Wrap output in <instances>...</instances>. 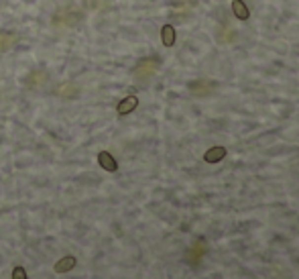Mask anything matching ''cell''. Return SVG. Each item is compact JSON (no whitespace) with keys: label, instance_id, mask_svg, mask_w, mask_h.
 I'll return each mask as SVG.
<instances>
[{"label":"cell","instance_id":"obj_4","mask_svg":"<svg viewBox=\"0 0 299 279\" xmlns=\"http://www.w3.org/2000/svg\"><path fill=\"white\" fill-rule=\"evenodd\" d=\"M224 157H226V149H224V147H212V149L206 151L204 161H206V163H218V161H222Z\"/></svg>","mask_w":299,"mask_h":279},{"label":"cell","instance_id":"obj_2","mask_svg":"<svg viewBox=\"0 0 299 279\" xmlns=\"http://www.w3.org/2000/svg\"><path fill=\"white\" fill-rule=\"evenodd\" d=\"M137 106H139V98L135 94H130V96L124 98V100H120V104H118V108H116V110H118L120 117H124V114H130Z\"/></svg>","mask_w":299,"mask_h":279},{"label":"cell","instance_id":"obj_5","mask_svg":"<svg viewBox=\"0 0 299 279\" xmlns=\"http://www.w3.org/2000/svg\"><path fill=\"white\" fill-rule=\"evenodd\" d=\"M75 267V257H72V255H68V257H61L57 263H55V273H68V271H72Z\"/></svg>","mask_w":299,"mask_h":279},{"label":"cell","instance_id":"obj_3","mask_svg":"<svg viewBox=\"0 0 299 279\" xmlns=\"http://www.w3.org/2000/svg\"><path fill=\"white\" fill-rule=\"evenodd\" d=\"M232 12H234V16L238 21H248V16H251L248 6L244 4V0H232Z\"/></svg>","mask_w":299,"mask_h":279},{"label":"cell","instance_id":"obj_1","mask_svg":"<svg viewBox=\"0 0 299 279\" xmlns=\"http://www.w3.org/2000/svg\"><path fill=\"white\" fill-rule=\"evenodd\" d=\"M98 163H100V167H102L104 171H110V173H114L116 169H118V163H116V159L108 151H100L98 153Z\"/></svg>","mask_w":299,"mask_h":279},{"label":"cell","instance_id":"obj_7","mask_svg":"<svg viewBox=\"0 0 299 279\" xmlns=\"http://www.w3.org/2000/svg\"><path fill=\"white\" fill-rule=\"evenodd\" d=\"M12 279H27V271L23 267H14L12 269Z\"/></svg>","mask_w":299,"mask_h":279},{"label":"cell","instance_id":"obj_6","mask_svg":"<svg viewBox=\"0 0 299 279\" xmlns=\"http://www.w3.org/2000/svg\"><path fill=\"white\" fill-rule=\"evenodd\" d=\"M161 41L165 47H173L175 45V29L173 25H163L161 29Z\"/></svg>","mask_w":299,"mask_h":279}]
</instances>
